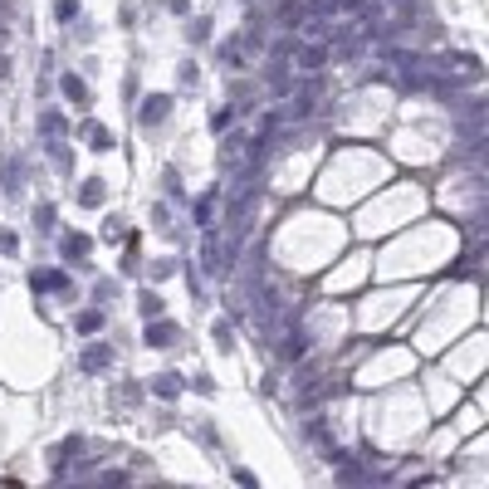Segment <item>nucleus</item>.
<instances>
[{
	"label": "nucleus",
	"instance_id": "nucleus-1",
	"mask_svg": "<svg viewBox=\"0 0 489 489\" xmlns=\"http://www.w3.org/2000/svg\"><path fill=\"white\" fill-rule=\"evenodd\" d=\"M84 142H89L94 152H108V147H113V137H108V127H98V122H89V127H84Z\"/></svg>",
	"mask_w": 489,
	"mask_h": 489
},
{
	"label": "nucleus",
	"instance_id": "nucleus-9",
	"mask_svg": "<svg viewBox=\"0 0 489 489\" xmlns=\"http://www.w3.org/2000/svg\"><path fill=\"white\" fill-rule=\"evenodd\" d=\"M210 210H215V191L196 201V220H201V225H210Z\"/></svg>",
	"mask_w": 489,
	"mask_h": 489
},
{
	"label": "nucleus",
	"instance_id": "nucleus-13",
	"mask_svg": "<svg viewBox=\"0 0 489 489\" xmlns=\"http://www.w3.org/2000/svg\"><path fill=\"white\" fill-rule=\"evenodd\" d=\"M103 201V186H84V205H98Z\"/></svg>",
	"mask_w": 489,
	"mask_h": 489
},
{
	"label": "nucleus",
	"instance_id": "nucleus-2",
	"mask_svg": "<svg viewBox=\"0 0 489 489\" xmlns=\"http://www.w3.org/2000/svg\"><path fill=\"white\" fill-rule=\"evenodd\" d=\"M328 54H333V49H328V44H308V49H303V59H298V64H303V69H323V64H328Z\"/></svg>",
	"mask_w": 489,
	"mask_h": 489
},
{
	"label": "nucleus",
	"instance_id": "nucleus-11",
	"mask_svg": "<svg viewBox=\"0 0 489 489\" xmlns=\"http://www.w3.org/2000/svg\"><path fill=\"white\" fill-rule=\"evenodd\" d=\"M98 328H103V313H84L79 318V333H98Z\"/></svg>",
	"mask_w": 489,
	"mask_h": 489
},
{
	"label": "nucleus",
	"instance_id": "nucleus-7",
	"mask_svg": "<svg viewBox=\"0 0 489 489\" xmlns=\"http://www.w3.org/2000/svg\"><path fill=\"white\" fill-rule=\"evenodd\" d=\"M64 245H69V255H74V260H84V255L94 250V240H89V235H69Z\"/></svg>",
	"mask_w": 489,
	"mask_h": 489
},
{
	"label": "nucleus",
	"instance_id": "nucleus-4",
	"mask_svg": "<svg viewBox=\"0 0 489 489\" xmlns=\"http://www.w3.org/2000/svg\"><path fill=\"white\" fill-rule=\"evenodd\" d=\"M167 108H172V98H152L137 118H142V122H162V118H167Z\"/></svg>",
	"mask_w": 489,
	"mask_h": 489
},
{
	"label": "nucleus",
	"instance_id": "nucleus-3",
	"mask_svg": "<svg viewBox=\"0 0 489 489\" xmlns=\"http://www.w3.org/2000/svg\"><path fill=\"white\" fill-rule=\"evenodd\" d=\"M34 289H69V274H59V269H39V274H34Z\"/></svg>",
	"mask_w": 489,
	"mask_h": 489
},
{
	"label": "nucleus",
	"instance_id": "nucleus-6",
	"mask_svg": "<svg viewBox=\"0 0 489 489\" xmlns=\"http://www.w3.org/2000/svg\"><path fill=\"white\" fill-rule=\"evenodd\" d=\"M108 357H113L108 348H89V353H84V367H89V372H98V367H108Z\"/></svg>",
	"mask_w": 489,
	"mask_h": 489
},
{
	"label": "nucleus",
	"instance_id": "nucleus-5",
	"mask_svg": "<svg viewBox=\"0 0 489 489\" xmlns=\"http://www.w3.org/2000/svg\"><path fill=\"white\" fill-rule=\"evenodd\" d=\"M147 343H152V348H167V343H177V328H172V323H152Z\"/></svg>",
	"mask_w": 489,
	"mask_h": 489
},
{
	"label": "nucleus",
	"instance_id": "nucleus-14",
	"mask_svg": "<svg viewBox=\"0 0 489 489\" xmlns=\"http://www.w3.org/2000/svg\"><path fill=\"white\" fill-rule=\"evenodd\" d=\"M59 15L69 20V15H79V0H59Z\"/></svg>",
	"mask_w": 489,
	"mask_h": 489
},
{
	"label": "nucleus",
	"instance_id": "nucleus-12",
	"mask_svg": "<svg viewBox=\"0 0 489 489\" xmlns=\"http://www.w3.org/2000/svg\"><path fill=\"white\" fill-rule=\"evenodd\" d=\"M177 387H182V382H172V377H162V382H157V396H177Z\"/></svg>",
	"mask_w": 489,
	"mask_h": 489
},
{
	"label": "nucleus",
	"instance_id": "nucleus-15",
	"mask_svg": "<svg viewBox=\"0 0 489 489\" xmlns=\"http://www.w3.org/2000/svg\"><path fill=\"white\" fill-rule=\"evenodd\" d=\"M172 10H186V0H172Z\"/></svg>",
	"mask_w": 489,
	"mask_h": 489
},
{
	"label": "nucleus",
	"instance_id": "nucleus-10",
	"mask_svg": "<svg viewBox=\"0 0 489 489\" xmlns=\"http://www.w3.org/2000/svg\"><path fill=\"white\" fill-rule=\"evenodd\" d=\"M64 94L74 98V103H84V79L79 74H64Z\"/></svg>",
	"mask_w": 489,
	"mask_h": 489
},
{
	"label": "nucleus",
	"instance_id": "nucleus-8",
	"mask_svg": "<svg viewBox=\"0 0 489 489\" xmlns=\"http://www.w3.org/2000/svg\"><path fill=\"white\" fill-rule=\"evenodd\" d=\"M303 353H308V338H303V333L284 338V357H303Z\"/></svg>",
	"mask_w": 489,
	"mask_h": 489
}]
</instances>
